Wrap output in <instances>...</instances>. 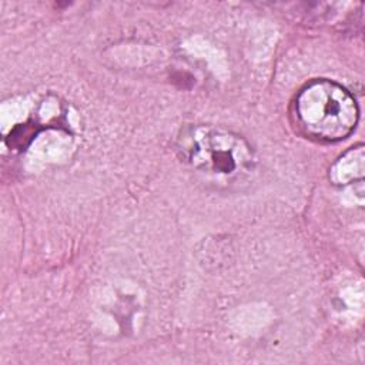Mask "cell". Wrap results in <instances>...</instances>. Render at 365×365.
<instances>
[{"mask_svg": "<svg viewBox=\"0 0 365 365\" xmlns=\"http://www.w3.org/2000/svg\"><path fill=\"white\" fill-rule=\"evenodd\" d=\"M297 130L318 143H336L346 138L359 117L354 96L331 80H315L299 90L292 103Z\"/></svg>", "mask_w": 365, "mask_h": 365, "instance_id": "obj_1", "label": "cell"}, {"mask_svg": "<svg viewBox=\"0 0 365 365\" xmlns=\"http://www.w3.org/2000/svg\"><path fill=\"white\" fill-rule=\"evenodd\" d=\"M190 165L217 182H237L255 167L251 145L238 134L212 125L190 127L180 137Z\"/></svg>", "mask_w": 365, "mask_h": 365, "instance_id": "obj_2", "label": "cell"}]
</instances>
